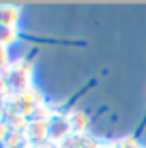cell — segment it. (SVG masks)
<instances>
[{
	"label": "cell",
	"mask_w": 146,
	"mask_h": 148,
	"mask_svg": "<svg viewBox=\"0 0 146 148\" xmlns=\"http://www.w3.org/2000/svg\"><path fill=\"white\" fill-rule=\"evenodd\" d=\"M67 119H69V125H71L73 134H79V136L87 134V130H89V116L85 113L71 111V113H67Z\"/></svg>",
	"instance_id": "cell-1"
},
{
	"label": "cell",
	"mask_w": 146,
	"mask_h": 148,
	"mask_svg": "<svg viewBox=\"0 0 146 148\" xmlns=\"http://www.w3.org/2000/svg\"><path fill=\"white\" fill-rule=\"evenodd\" d=\"M18 20H20V8H16V6H0V26L16 28Z\"/></svg>",
	"instance_id": "cell-2"
},
{
	"label": "cell",
	"mask_w": 146,
	"mask_h": 148,
	"mask_svg": "<svg viewBox=\"0 0 146 148\" xmlns=\"http://www.w3.org/2000/svg\"><path fill=\"white\" fill-rule=\"evenodd\" d=\"M18 30L16 28H6V26H0V46L2 47H10L18 42Z\"/></svg>",
	"instance_id": "cell-3"
},
{
	"label": "cell",
	"mask_w": 146,
	"mask_h": 148,
	"mask_svg": "<svg viewBox=\"0 0 146 148\" xmlns=\"http://www.w3.org/2000/svg\"><path fill=\"white\" fill-rule=\"evenodd\" d=\"M114 144V148H144L136 138L132 136H124V138H119L117 142H112Z\"/></svg>",
	"instance_id": "cell-4"
},
{
	"label": "cell",
	"mask_w": 146,
	"mask_h": 148,
	"mask_svg": "<svg viewBox=\"0 0 146 148\" xmlns=\"http://www.w3.org/2000/svg\"><path fill=\"white\" fill-rule=\"evenodd\" d=\"M0 67H10L8 65V47L0 46Z\"/></svg>",
	"instance_id": "cell-5"
}]
</instances>
